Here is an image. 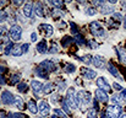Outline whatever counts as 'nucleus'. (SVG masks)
Returning a JSON list of instances; mask_svg holds the SVG:
<instances>
[{
  "instance_id": "nucleus-1",
  "label": "nucleus",
  "mask_w": 126,
  "mask_h": 118,
  "mask_svg": "<svg viewBox=\"0 0 126 118\" xmlns=\"http://www.w3.org/2000/svg\"><path fill=\"white\" fill-rule=\"evenodd\" d=\"M76 101H77V106L79 107H83L82 110H86V107L91 103V101H92V96H91V94L88 92V91H80L79 94H77V96H76Z\"/></svg>"
},
{
  "instance_id": "nucleus-2",
  "label": "nucleus",
  "mask_w": 126,
  "mask_h": 118,
  "mask_svg": "<svg viewBox=\"0 0 126 118\" xmlns=\"http://www.w3.org/2000/svg\"><path fill=\"white\" fill-rule=\"evenodd\" d=\"M65 103L69 106V108H77V101H76V97H75V90L74 89H69L67 90V95H66V98L64 100Z\"/></svg>"
},
{
  "instance_id": "nucleus-3",
  "label": "nucleus",
  "mask_w": 126,
  "mask_h": 118,
  "mask_svg": "<svg viewBox=\"0 0 126 118\" xmlns=\"http://www.w3.org/2000/svg\"><path fill=\"white\" fill-rule=\"evenodd\" d=\"M89 28H91V32H92L94 36H97V37H103V36L105 35V31H104L103 26H102L99 22H97V21L92 22V24L89 25Z\"/></svg>"
},
{
  "instance_id": "nucleus-4",
  "label": "nucleus",
  "mask_w": 126,
  "mask_h": 118,
  "mask_svg": "<svg viewBox=\"0 0 126 118\" xmlns=\"http://www.w3.org/2000/svg\"><path fill=\"white\" fill-rule=\"evenodd\" d=\"M121 112H123V108L120 106H116V105H111L107 108L108 118H120Z\"/></svg>"
},
{
  "instance_id": "nucleus-5",
  "label": "nucleus",
  "mask_w": 126,
  "mask_h": 118,
  "mask_svg": "<svg viewBox=\"0 0 126 118\" xmlns=\"http://www.w3.org/2000/svg\"><path fill=\"white\" fill-rule=\"evenodd\" d=\"M21 35H22V28L18 25L11 26V28L9 31V37H10L11 41H20L21 39Z\"/></svg>"
},
{
  "instance_id": "nucleus-6",
  "label": "nucleus",
  "mask_w": 126,
  "mask_h": 118,
  "mask_svg": "<svg viewBox=\"0 0 126 118\" xmlns=\"http://www.w3.org/2000/svg\"><path fill=\"white\" fill-rule=\"evenodd\" d=\"M15 96L10 92V91H2L1 94V101L4 105H12L15 102Z\"/></svg>"
},
{
  "instance_id": "nucleus-7",
  "label": "nucleus",
  "mask_w": 126,
  "mask_h": 118,
  "mask_svg": "<svg viewBox=\"0 0 126 118\" xmlns=\"http://www.w3.org/2000/svg\"><path fill=\"white\" fill-rule=\"evenodd\" d=\"M95 98H97L98 101H100V102H107V101L109 100V96H108V94H107L104 90L97 89V90H95Z\"/></svg>"
},
{
  "instance_id": "nucleus-8",
  "label": "nucleus",
  "mask_w": 126,
  "mask_h": 118,
  "mask_svg": "<svg viewBox=\"0 0 126 118\" xmlns=\"http://www.w3.org/2000/svg\"><path fill=\"white\" fill-rule=\"evenodd\" d=\"M38 111L41 112L42 116H48L49 112H50V107H49V103L45 102V101H41L39 105H38Z\"/></svg>"
},
{
  "instance_id": "nucleus-9",
  "label": "nucleus",
  "mask_w": 126,
  "mask_h": 118,
  "mask_svg": "<svg viewBox=\"0 0 126 118\" xmlns=\"http://www.w3.org/2000/svg\"><path fill=\"white\" fill-rule=\"evenodd\" d=\"M81 74L84 79H94L97 76V73L94 70L88 69V68H81Z\"/></svg>"
},
{
  "instance_id": "nucleus-10",
  "label": "nucleus",
  "mask_w": 126,
  "mask_h": 118,
  "mask_svg": "<svg viewBox=\"0 0 126 118\" xmlns=\"http://www.w3.org/2000/svg\"><path fill=\"white\" fill-rule=\"evenodd\" d=\"M97 85H98V87H99V89L104 90L105 92H107V91H110V85H109V84L107 82L105 78H99V79H97Z\"/></svg>"
},
{
  "instance_id": "nucleus-11",
  "label": "nucleus",
  "mask_w": 126,
  "mask_h": 118,
  "mask_svg": "<svg viewBox=\"0 0 126 118\" xmlns=\"http://www.w3.org/2000/svg\"><path fill=\"white\" fill-rule=\"evenodd\" d=\"M31 87H32L33 92H34L36 95H38V94H39V91H43V87H44V85H43L42 82L37 81V80H33V81L31 82Z\"/></svg>"
},
{
  "instance_id": "nucleus-12",
  "label": "nucleus",
  "mask_w": 126,
  "mask_h": 118,
  "mask_svg": "<svg viewBox=\"0 0 126 118\" xmlns=\"http://www.w3.org/2000/svg\"><path fill=\"white\" fill-rule=\"evenodd\" d=\"M39 30L41 31H44V33H45V36L47 37H50L53 33H54V28H53V26H50V25H48V24H43L39 26Z\"/></svg>"
},
{
  "instance_id": "nucleus-13",
  "label": "nucleus",
  "mask_w": 126,
  "mask_h": 118,
  "mask_svg": "<svg viewBox=\"0 0 126 118\" xmlns=\"http://www.w3.org/2000/svg\"><path fill=\"white\" fill-rule=\"evenodd\" d=\"M39 67L43 68V69H45L48 73L55 70V65H54V63H53L51 60H44V62H42V64H41Z\"/></svg>"
},
{
  "instance_id": "nucleus-14",
  "label": "nucleus",
  "mask_w": 126,
  "mask_h": 118,
  "mask_svg": "<svg viewBox=\"0 0 126 118\" xmlns=\"http://www.w3.org/2000/svg\"><path fill=\"white\" fill-rule=\"evenodd\" d=\"M32 11H33V4L26 2L25 6H23V15L26 17H32Z\"/></svg>"
},
{
  "instance_id": "nucleus-15",
  "label": "nucleus",
  "mask_w": 126,
  "mask_h": 118,
  "mask_svg": "<svg viewBox=\"0 0 126 118\" xmlns=\"http://www.w3.org/2000/svg\"><path fill=\"white\" fill-rule=\"evenodd\" d=\"M92 63L94 64L95 68H102V67L104 65V59H103V57H100V55H94Z\"/></svg>"
},
{
  "instance_id": "nucleus-16",
  "label": "nucleus",
  "mask_w": 126,
  "mask_h": 118,
  "mask_svg": "<svg viewBox=\"0 0 126 118\" xmlns=\"http://www.w3.org/2000/svg\"><path fill=\"white\" fill-rule=\"evenodd\" d=\"M11 54H12L14 57H20V55H22V54H23L22 46H21V44L14 46V48H12V50H11Z\"/></svg>"
},
{
  "instance_id": "nucleus-17",
  "label": "nucleus",
  "mask_w": 126,
  "mask_h": 118,
  "mask_svg": "<svg viewBox=\"0 0 126 118\" xmlns=\"http://www.w3.org/2000/svg\"><path fill=\"white\" fill-rule=\"evenodd\" d=\"M36 14H37V16H39V17L45 16V14H44V6H43L42 2H37V4H36Z\"/></svg>"
},
{
  "instance_id": "nucleus-18",
  "label": "nucleus",
  "mask_w": 126,
  "mask_h": 118,
  "mask_svg": "<svg viewBox=\"0 0 126 118\" xmlns=\"http://www.w3.org/2000/svg\"><path fill=\"white\" fill-rule=\"evenodd\" d=\"M28 110L32 112V115H36L38 112V106H37V103H36L34 100H31L28 102Z\"/></svg>"
},
{
  "instance_id": "nucleus-19",
  "label": "nucleus",
  "mask_w": 126,
  "mask_h": 118,
  "mask_svg": "<svg viewBox=\"0 0 126 118\" xmlns=\"http://www.w3.org/2000/svg\"><path fill=\"white\" fill-rule=\"evenodd\" d=\"M37 50H38V53H42V54H44L47 52V42H45V39L41 41L37 44Z\"/></svg>"
},
{
  "instance_id": "nucleus-20",
  "label": "nucleus",
  "mask_w": 126,
  "mask_h": 118,
  "mask_svg": "<svg viewBox=\"0 0 126 118\" xmlns=\"http://www.w3.org/2000/svg\"><path fill=\"white\" fill-rule=\"evenodd\" d=\"M99 10H100V12H102V14L107 15V14H111L114 9H113L111 6H108V5H105V4H104V5H102V6L99 7Z\"/></svg>"
},
{
  "instance_id": "nucleus-21",
  "label": "nucleus",
  "mask_w": 126,
  "mask_h": 118,
  "mask_svg": "<svg viewBox=\"0 0 126 118\" xmlns=\"http://www.w3.org/2000/svg\"><path fill=\"white\" fill-rule=\"evenodd\" d=\"M14 105H15L18 110H23V108H25V102H23V100H22L21 97H16Z\"/></svg>"
},
{
  "instance_id": "nucleus-22",
  "label": "nucleus",
  "mask_w": 126,
  "mask_h": 118,
  "mask_svg": "<svg viewBox=\"0 0 126 118\" xmlns=\"http://www.w3.org/2000/svg\"><path fill=\"white\" fill-rule=\"evenodd\" d=\"M108 71L113 75V76H115V78H119V73H118V70H116V68L111 64V63H109V65H108Z\"/></svg>"
},
{
  "instance_id": "nucleus-23",
  "label": "nucleus",
  "mask_w": 126,
  "mask_h": 118,
  "mask_svg": "<svg viewBox=\"0 0 126 118\" xmlns=\"http://www.w3.org/2000/svg\"><path fill=\"white\" fill-rule=\"evenodd\" d=\"M72 41H74V38H72L71 36H65V37L63 38V41H61V46H63L64 48H66L70 43H72Z\"/></svg>"
},
{
  "instance_id": "nucleus-24",
  "label": "nucleus",
  "mask_w": 126,
  "mask_h": 118,
  "mask_svg": "<svg viewBox=\"0 0 126 118\" xmlns=\"http://www.w3.org/2000/svg\"><path fill=\"white\" fill-rule=\"evenodd\" d=\"M37 75L38 76H41V78H43V79H48V75H49V73L45 70V69H43V68H38L37 69Z\"/></svg>"
},
{
  "instance_id": "nucleus-25",
  "label": "nucleus",
  "mask_w": 126,
  "mask_h": 118,
  "mask_svg": "<svg viewBox=\"0 0 126 118\" xmlns=\"http://www.w3.org/2000/svg\"><path fill=\"white\" fill-rule=\"evenodd\" d=\"M53 90H54V86H53V84L48 82V84H45V85H44V87H43V94L48 95V94H50Z\"/></svg>"
},
{
  "instance_id": "nucleus-26",
  "label": "nucleus",
  "mask_w": 126,
  "mask_h": 118,
  "mask_svg": "<svg viewBox=\"0 0 126 118\" xmlns=\"http://www.w3.org/2000/svg\"><path fill=\"white\" fill-rule=\"evenodd\" d=\"M111 101H113L116 106H120V105L123 103L124 100H123V96H121V95H114L113 98H111Z\"/></svg>"
},
{
  "instance_id": "nucleus-27",
  "label": "nucleus",
  "mask_w": 126,
  "mask_h": 118,
  "mask_svg": "<svg viewBox=\"0 0 126 118\" xmlns=\"http://www.w3.org/2000/svg\"><path fill=\"white\" fill-rule=\"evenodd\" d=\"M116 53H118V55H119V59L124 63V64H126V53L123 50V49H116Z\"/></svg>"
},
{
  "instance_id": "nucleus-28",
  "label": "nucleus",
  "mask_w": 126,
  "mask_h": 118,
  "mask_svg": "<svg viewBox=\"0 0 126 118\" xmlns=\"http://www.w3.org/2000/svg\"><path fill=\"white\" fill-rule=\"evenodd\" d=\"M49 4L51 6H55V7H61L64 2L61 0H49Z\"/></svg>"
},
{
  "instance_id": "nucleus-29",
  "label": "nucleus",
  "mask_w": 126,
  "mask_h": 118,
  "mask_svg": "<svg viewBox=\"0 0 126 118\" xmlns=\"http://www.w3.org/2000/svg\"><path fill=\"white\" fill-rule=\"evenodd\" d=\"M54 113L56 115V116H59L60 118H67V116H66V113L63 111V110H59V108H55L54 110Z\"/></svg>"
},
{
  "instance_id": "nucleus-30",
  "label": "nucleus",
  "mask_w": 126,
  "mask_h": 118,
  "mask_svg": "<svg viewBox=\"0 0 126 118\" xmlns=\"http://www.w3.org/2000/svg\"><path fill=\"white\" fill-rule=\"evenodd\" d=\"M86 14L89 15V16H93V15L97 14V10H95L94 6H91V7H87V9H86Z\"/></svg>"
},
{
  "instance_id": "nucleus-31",
  "label": "nucleus",
  "mask_w": 126,
  "mask_h": 118,
  "mask_svg": "<svg viewBox=\"0 0 126 118\" xmlns=\"http://www.w3.org/2000/svg\"><path fill=\"white\" fill-rule=\"evenodd\" d=\"M17 90H18L20 92H26V91H27V85H26L25 82H20V84L17 85Z\"/></svg>"
},
{
  "instance_id": "nucleus-32",
  "label": "nucleus",
  "mask_w": 126,
  "mask_h": 118,
  "mask_svg": "<svg viewBox=\"0 0 126 118\" xmlns=\"http://www.w3.org/2000/svg\"><path fill=\"white\" fill-rule=\"evenodd\" d=\"M80 60H82L86 64H91V62H92L93 59H92V57H91L89 54H87V55H83L82 58H80Z\"/></svg>"
},
{
  "instance_id": "nucleus-33",
  "label": "nucleus",
  "mask_w": 126,
  "mask_h": 118,
  "mask_svg": "<svg viewBox=\"0 0 126 118\" xmlns=\"http://www.w3.org/2000/svg\"><path fill=\"white\" fill-rule=\"evenodd\" d=\"M75 65L74 64H67L66 65V69H65V71L66 73H69V74H72V73H75Z\"/></svg>"
},
{
  "instance_id": "nucleus-34",
  "label": "nucleus",
  "mask_w": 126,
  "mask_h": 118,
  "mask_svg": "<svg viewBox=\"0 0 126 118\" xmlns=\"http://www.w3.org/2000/svg\"><path fill=\"white\" fill-rule=\"evenodd\" d=\"M48 52H49V53H51V54H55V53H59V48H58V46H56V44H51Z\"/></svg>"
},
{
  "instance_id": "nucleus-35",
  "label": "nucleus",
  "mask_w": 126,
  "mask_h": 118,
  "mask_svg": "<svg viewBox=\"0 0 126 118\" xmlns=\"http://www.w3.org/2000/svg\"><path fill=\"white\" fill-rule=\"evenodd\" d=\"M88 118H98L97 117V110L95 108H91L88 111Z\"/></svg>"
},
{
  "instance_id": "nucleus-36",
  "label": "nucleus",
  "mask_w": 126,
  "mask_h": 118,
  "mask_svg": "<svg viewBox=\"0 0 126 118\" xmlns=\"http://www.w3.org/2000/svg\"><path fill=\"white\" fill-rule=\"evenodd\" d=\"M75 39H76V42H77L79 44H84V39H83V37H82L80 33L75 35Z\"/></svg>"
},
{
  "instance_id": "nucleus-37",
  "label": "nucleus",
  "mask_w": 126,
  "mask_h": 118,
  "mask_svg": "<svg viewBox=\"0 0 126 118\" xmlns=\"http://www.w3.org/2000/svg\"><path fill=\"white\" fill-rule=\"evenodd\" d=\"M7 20V14L2 10H0V22H4Z\"/></svg>"
},
{
  "instance_id": "nucleus-38",
  "label": "nucleus",
  "mask_w": 126,
  "mask_h": 118,
  "mask_svg": "<svg viewBox=\"0 0 126 118\" xmlns=\"http://www.w3.org/2000/svg\"><path fill=\"white\" fill-rule=\"evenodd\" d=\"M121 19H123V16H121L119 12H114V14H113V20H115V21H121Z\"/></svg>"
},
{
  "instance_id": "nucleus-39",
  "label": "nucleus",
  "mask_w": 126,
  "mask_h": 118,
  "mask_svg": "<svg viewBox=\"0 0 126 118\" xmlns=\"http://www.w3.org/2000/svg\"><path fill=\"white\" fill-rule=\"evenodd\" d=\"M11 118H27L23 113H12L11 115Z\"/></svg>"
},
{
  "instance_id": "nucleus-40",
  "label": "nucleus",
  "mask_w": 126,
  "mask_h": 118,
  "mask_svg": "<svg viewBox=\"0 0 126 118\" xmlns=\"http://www.w3.org/2000/svg\"><path fill=\"white\" fill-rule=\"evenodd\" d=\"M63 107H64V112H66L67 115H71V112H70V108H69V106L65 103V101H63Z\"/></svg>"
},
{
  "instance_id": "nucleus-41",
  "label": "nucleus",
  "mask_w": 126,
  "mask_h": 118,
  "mask_svg": "<svg viewBox=\"0 0 126 118\" xmlns=\"http://www.w3.org/2000/svg\"><path fill=\"white\" fill-rule=\"evenodd\" d=\"M113 87H114L116 91H123V90H124V89H123V86H120V85H119V84H116V82H114V84H113Z\"/></svg>"
},
{
  "instance_id": "nucleus-42",
  "label": "nucleus",
  "mask_w": 126,
  "mask_h": 118,
  "mask_svg": "<svg viewBox=\"0 0 126 118\" xmlns=\"http://www.w3.org/2000/svg\"><path fill=\"white\" fill-rule=\"evenodd\" d=\"M28 48H30V44H28V43L22 44V50H23V53H27V52H28Z\"/></svg>"
},
{
  "instance_id": "nucleus-43",
  "label": "nucleus",
  "mask_w": 126,
  "mask_h": 118,
  "mask_svg": "<svg viewBox=\"0 0 126 118\" xmlns=\"http://www.w3.org/2000/svg\"><path fill=\"white\" fill-rule=\"evenodd\" d=\"M18 78H20L18 75H14V76L11 78V84H12V85H14V84H16V82L18 81Z\"/></svg>"
},
{
  "instance_id": "nucleus-44",
  "label": "nucleus",
  "mask_w": 126,
  "mask_h": 118,
  "mask_svg": "<svg viewBox=\"0 0 126 118\" xmlns=\"http://www.w3.org/2000/svg\"><path fill=\"white\" fill-rule=\"evenodd\" d=\"M66 87V84L65 82H61V84H59V90H64Z\"/></svg>"
},
{
  "instance_id": "nucleus-45",
  "label": "nucleus",
  "mask_w": 126,
  "mask_h": 118,
  "mask_svg": "<svg viewBox=\"0 0 126 118\" xmlns=\"http://www.w3.org/2000/svg\"><path fill=\"white\" fill-rule=\"evenodd\" d=\"M31 39H32V42H34V41L37 39V33H36V32H33V33L31 35Z\"/></svg>"
},
{
  "instance_id": "nucleus-46",
  "label": "nucleus",
  "mask_w": 126,
  "mask_h": 118,
  "mask_svg": "<svg viewBox=\"0 0 126 118\" xmlns=\"http://www.w3.org/2000/svg\"><path fill=\"white\" fill-rule=\"evenodd\" d=\"M5 82H6V81H5V78H4L2 75H0V85H5Z\"/></svg>"
},
{
  "instance_id": "nucleus-47",
  "label": "nucleus",
  "mask_w": 126,
  "mask_h": 118,
  "mask_svg": "<svg viewBox=\"0 0 126 118\" xmlns=\"http://www.w3.org/2000/svg\"><path fill=\"white\" fill-rule=\"evenodd\" d=\"M88 44H89L91 47H93V48H97V47H98V44H97L95 42H88Z\"/></svg>"
},
{
  "instance_id": "nucleus-48",
  "label": "nucleus",
  "mask_w": 126,
  "mask_h": 118,
  "mask_svg": "<svg viewBox=\"0 0 126 118\" xmlns=\"http://www.w3.org/2000/svg\"><path fill=\"white\" fill-rule=\"evenodd\" d=\"M5 30H6V28H5L4 26H1V27H0V35H4V33H5Z\"/></svg>"
},
{
  "instance_id": "nucleus-49",
  "label": "nucleus",
  "mask_w": 126,
  "mask_h": 118,
  "mask_svg": "<svg viewBox=\"0 0 126 118\" xmlns=\"http://www.w3.org/2000/svg\"><path fill=\"white\" fill-rule=\"evenodd\" d=\"M4 71H6V68H4V67H0V73H4Z\"/></svg>"
},
{
  "instance_id": "nucleus-50",
  "label": "nucleus",
  "mask_w": 126,
  "mask_h": 118,
  "mask_svg": "<svg viewBox=\"0 0 126 118\" xmlns=\"http://www.w3.org/2000/svg\"><path fill=\"white\" fill-rule=\"evenodd\" d=\"M100 117H102V118H105V112H102V113H100Z\"/></svg>"
},
{
  "instance_id": "nucleus-51",
  "label": "nucleus",
  "mask_w": 126,
  "mask_h": 118,
  "mask_svg": "<svg viewBox=\"0 0 126 118\" xmlns=\"http://www.w3.org/2000/svg\"><path fill=\"white\" fill-rule=\"evenodd\" d=\"M6 4V1H0V5H5Z\"/></svg>"
},
{
  "instance_id": "nucleus-52",
  "label": "nucleus",
  "mask_w": 126,
  "mask_h": 118,
  "mask_svg": "<svg viewBox=\"0 0 126 118\" xmlns=\"http://www.w3.org/2000/svg\"><path fill=\"white\" fill-rule=\"evenodd\" d=\"M124 26H125V28H126V16H125V20H124Z\"/></svg>"
},
{
  "instance_id": "nucleus-53",
  "label": "nucleus",
  "mask_w": 126,
  "mask_h": 118,
  "mask_svg": "<svg viewBox=\"0 0 126 118\" xmlns=\"http://www.w3.org/2000/svg\"><path fill=\"white\" fill-rule=\"evenodd\" d=\"M120 118H126V115H123V116H120Z\"/></svg>"
},
{
  "instance_id": "nucleus-54",
  "label": "nucleus",
  "mask_w": 126,
  "mask_h": 118,
  "mask_svg": "<svg viewBox=\"0 0 126 118\" xmlns=\"http://www.w3.org/2000/svg\"><path fill=\"white\" fill-rule=\"evenodd\" d=\"M51 118H58V117H56V116H53V117H51Z\"/></svg>"
},
{
  "instance_id": "nucleus-55",
  "label": "nucleus",
  "mask_w": 126,
  "mask_h": 118,
  "mask_svg": "<svg viewBox=\"0 0 126 118\" xmlns=\"http://www.w3.org/2000/svg\"><path fill=\"white\" fill-rule=\"evenodd\" d=\"M1 42H2V39H1V38H0V43H1Z\"/></svg>"
},
{
  "instance_id": "nucleus-56",
  "label": "nucleus",
  "mask_w": 126,
  "mask_h": 118,
  "mask_svg": "<svg viewBox=\"0 0 126 118\" xmlns=\"http://www.w3.org/2000/svg\"><path fill=\"white\" fill-rule=\"evenodd\" d=\"M0 102H1V97H0Z\"/></svg>"
}]
</instances>
